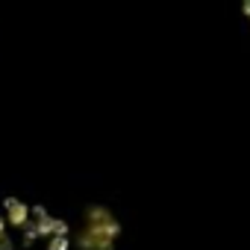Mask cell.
<instances>
[{
	"label": "cell",
	"mask_w": 250,
	"mask_h": 250,
	"mask_svg": "<svg viewBox=\"0 0 250 250\" xmlns=\"http://www.w3.org/2000/svg\"><path fill=\"white\" fill-rule=\"evenodd\" d=\"M71 232L62 218L39 203L6 197L0 206V250H68Z\"/></svg>",
	"instance_id": "obj_1"
}]
</instances>
